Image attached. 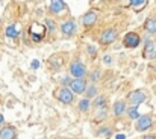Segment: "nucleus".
<instances>
[{"instance_id":"nucleus-32","label":"nucleus","mask_w":156,"mask_h":139,"mask_svg":"<svg viewBox=\"0 0 156 139\" xmlns=\"http://www.w3.org/2000/svg\"><path fill=\"white\" fill-rule=\"evenodd\" d=\"M5 123V118H3V115H0V126Z\"/></svg>"},{"instance_id":"nucleus-3","label":"nucleus","mask_w":156,"mask_h":139,"mask_svg":"<svg viewBox=\"0 0 156 139\" xmlns=\"http://www.w3.org/2000/svg\"><path fill=\"white\" fill-rule=\"evenodd\" d=\"M70 73H71V76H74V79H83L87 74V68L80 61H74L70 65Z\"/></svg>"},{"instance_id":"nucleus-7","label":"nucleus","mask_w":156,"mask_h":139,"mask_svg":"<svg viewBox=\"0 0 156 139\" xmlns=\"http://www.w3.org/2000/svg\"><path fill=\"white\" fill-rule=\"evenodd\" d=\"M140 43H141V38L135 32H129L124 36V46L129 47V48H136V47L140 46Z\"/></svg>"},{"instance_id":"nucleus-27","label":"nucleus","mask_w":156,"mask_h":139,"mask_svg":"<svg viewBox=\"0 0 156 139\" xmlns=\"http://www.w3.org/2000/svg\"><path fill=\"white\" fill-rule=\"evenodd\" d=\"M103 62L106 64V65H111V64H112V57L106 54V56H103Z\"/></svg>"},{"instance_id":"nucleus-11","label":"nucleus","mask_w":156,"mask_h":139,"mask_svg":"<svg viewBox=\"0 0 156 139\" xmlns=\"http://www.w3.org/2000/svg\"><path fill=\"white\" fill-rule=\"evenodd\" d=\"M52 14H59L61 11L65 9V2L64 0H50V6H49Z\"/></svg>"},{"instance_id":"nucleus-4","label":"nucleus","mask_w":156,"mask_h":139,"mask_svg":"<svg viewBox=\"0 0 156 139\" xmlns=\"http://www.w3.org/2000/svg\"><path fill=\"white\" fill-rule=\"evenodd\" d=\"M56 97H58V100L61 101V103H64V104H71L73 101H74V94L71 92L68 88H61L58 94H56Z\"/></svg>"},{"instance_id":"nucleus-13","label":"nucleus","mask_w":156,"mask_h":139,"mask_svg":"<svg viewBox=\"0 0 156 139\" xmlns=\"http://www.w3.org/2000/svg\"><path fill=\"white\" fill-rule=\"evenodd\" d=\"M144 56L149 57V59H153L156 57V46L153 41H146V48H144Z\"/></svg>"},{"instance_id":"nucleus-1","label":"nucleus","mask_w":156,"mask_h":139,"mask_svg":"<svg viewBox=\"0 0 156 139\" xmlns=\"http://www.w3.org/2000/svg\"><path fill=\"white\" fill-rule=\"evenodd\" d=\"M46 26H41V24H38V23H32L30 24V27H29V33H30V38L35 41V43H40L43 38H44V35H46Z\"/></svg>"},{"instance_id":"nucleus-18","label":"nucleus","mask_w":156,"mask_h":139,"mask_svg":"<svg viewBox=\"0 0 156 139\" xmlns=\"http://www.w3.org/2000/svg\"><path fill=\"white\" fill-rule=\"evenodd\" d=\"M85 94H87V98H93V97H96V95H97V88H96L94 85H91V86H87Z\"/></svg>"},{"instance_id":"nucleus-29","label":"nucleus","mask_w":156,"mask_h":139,"mask_svg":"<svg viewBox=\"0 0 156 139\" xmlns=\"http://www.w3.org/2000/svg\"><path fill=\"white\" fill-rule=\"evenodd\" d=\"M38 67H40V62H38V61H34V62H32V68H35V70H37Z\"/></svg>"},{"instance_id":"nucleus-19","label":"nucleus","mask_w":156,"mask_h":139,"mask_svg":"<svg viewBox=\"0 0 156 139\" xmlns=\"http://www.w3.org/2000/svg\"><path fill=\"white\" fill-rule=\"evenodd\" d=\"M90 100L88 98H83V100H80L79 101V110H82V112H87L88 109H90Z\"/></svg>"},{"instance_id":"nucleus-12","label":"nucleus","mask_w":156,"mask_h":139,"mask_svg":"<svg viewBox=\"0 0 156 139\" xmlns=\"http://www.w3.org/2000/svg\"><path fill=\"white\" fill-rule=\"evenodd\" d=\"M96 20H97V14H96L94 11H90V12H87V14L82 17V23H83L85 27L93 26V24L96 23Z\"/></svg>"},{"instance_id":"nucleus-22","label":"nucleus","mask_w":156,"mask_h":139,"mask_svg":"<svg viewBox=\"0 0 156 139\" xmlns=\"http://www.w3.org/2000/svg\"><path fill=\"white\" fill-rule=\"evenodd\" d=\"M103 104H106V98H105V97H97L96 106H97V107H103Z\"/></svg>"},{"instance_id":"nucleus-5","label":"nucleus","mask_w":156,"mask_h":139,"mask_svg":"<svg viewBox=\"0 0 156 139\" xmlns=\"http://www.w3.org/2000/svg\"><path fill=\"white\" fill-rule=\"evenodd\" d=\"M68 89L73 94H83L85 89H87V82L83 79H73L70 82V86Z\"/></svg>"},{"instance_id":"nucleus-20","label":"nucleus","mask_w":156,"mask_h":139,"mask_svg":"<svg viewBox=\"0 0 156 139\" xmlns=\"http://www.w3.org/2000/svg\"><path fill=\"white\" fill-rule=\"evenodd\" d=\"M97 135H99V136H106V138H108V136L112 135V132H111L109 127H100L99 132H97Z\"/></svg>"},{"instance_id":"nucleus-28","label":"nucleus","mask_w":156,"mask_h":139,"mask_svg":"<svg viewBox=\"0 0 156 139\" xmlns=\"http://www.w3.org/2000/svg\"><path fill=\"white\" fill-rule=\"evenodd\" d=\"M70 82H71L70 77H64V79H62V85H64V88H65V85H70Z\"/></svg>"},{"instance_id":"nucleus-24","label":"nucleus","mask_w":156,"mask_h":139,"mask_svg":"<svg viewBox=\"0 0 156 139\" xmlns=\"http://www.w3.org/2000/svg\"><path fill=\"white\" fill-rule=\"evenodd\" d=\"M99 79H100V71H99V70H96V71L91 74V80H94V82H96V80H99Z\"/></svg>"},{"instance_id":"nucleus-26","label":"nucleus","mask_w":156,"mask_h":139,"mask_svg":"<svg viewBox=\"0 0 156 139\" xmlns=\"http://www.w3.org/2000/svg\"><path fill=\"white\" fill-rule=\"evenodd\" d=\"M88 53H90L91 56H96V53H97L96 47H94V46H88Z\"/></svg>"},{"instance_id":"nucleus-8","label":"nucleus","mask_w":156,"mask_h":139,"mask_svg":"<svg viewBox=\"0 0 156 139\" xmlns=\"http://www.w3.org/2000/svg\"><path fill=\"white\" fill-rule=\"evenodd\" d=\"M17 138V129L12 126H5L0 129V139H15Z\"/></svg>"},{"instance_id":"nucleus-30","label":"nucleus","mask_w":156,"mask_h":139,"mask_svg":"<svg viewBox=\"0 0 156 139\" xmlns=\"http://www.w3.org/2000/svg\"><path fill=\"white\" fill-rule=\"evenodd\" d=\"M143 139H156V136H152V135H147V136H144Z\"/></svg>"},{"instance_id":"nucleus-15","label":"nucleus","mask_w":156,"mask_h":139,"mask_svg":"<svg viewBox=\"0 0 156 139\" xmlns=\"http://www.w3.org/2000/svg\"><path fill=\"white\" fill-rule=\"evenodd\" d=\"M18 35H20V29H18L17 24H11V26L6 27V36L8 38H17Z\"/></svg>"},{"instance_id":"nucleus-10","label":"nucleus","mask_w":156,"mask_h":139,"mask_svg":"<svg viewBox=\"0 0 156 139\" xmlns=\"http://www.w3.org/2000/svg\"><path fill=\"white\" fill-rule=\"evenodd\" d=\"M61 32L65 35V36H71V35H74V32H76V23L74 21H64L62 24H61Z\"/></svg>"},{"instance_id":"nucleus-2","label":"nucleus","mask_w":156,"mask_h":139,"mask_svg":"<svg viewBox=\"0 0 156 139\" xmlns=\"http://www.w3.org/2000/svg\"><path fill=\"white\" fill-rule=\"evenodd\" d=\"M153 126V118L152 115H140V118L135 123V129L138 132H146Z\"/></svg>"},{"instance_id":"nucleus-33","label":"nucleus","mask_w":156,"mask_h":139,"mask_svg":"<svg viewBox=\"0 0 156 139\" xmlns=\"http://www.w3.org/2000/svg\"><path fill=\"white\" fill-rule=\"evenodd\" d=\"M153 68H155V71H156V64H155V67H153Z\"/></svg>"},{"instance_id":"nucleus-17","label":"nucleus","mask_w":156,"mask_h":139,"mask_svg":"<svg viewBox=\"0 0 156 139\" xmlns=\"http://www.w3.org/2000/svg\"><path fill=\"white\" fill-rule=\"evenodd\" d=\"M126 112H127L129 118H132V120H138L140 118V112H138L136 107H129V109H126Z\"/></svg>"},{"instance_id":"nucleus-6","label":"nucleus","mask_w":156,"mask_h":139,"mask_svg":"<svg viewBox=\"0 0 156 139\" xmlns=\"http://www.w3.org/2000/svg\"><path fill=\"white\" fill-rule=\"evenodd\" d=\"M146 100V94L143 92L141 89H135L129 94V103L132 104V107H136L138 104H141Z\"/></svg>"},{"instance_id":"nucleus-21","label":"nucleus","mask_w":156,"mask_h":139,"mask_svg":"<svg viewBox=\"0 0 156 139\" xmlns=\"http://www.w3.org/2000/svg\"><path fill=\"white\" fill-rule=\"evenodd\" d=\"M147 0H130V5L135 6V8H140V6H144Z\"/></svg>"},{"instance_id":"nucleus-14","label":"nucleus","mask_w":156,"mask_h":139,"mask_svg":"<svg viewBox=\"0 0 156 139\" xmlns=\"http://www.w3.org/2000/svg\"><path fill=\"white\" fill-rule=\"evenodd\" d=\"M124 112H126V103L124 101H115L114 103V115L121 116Z\"/></svg>"},{"instance_id":"nucleus-9","label":"nucleus","mask_w":156,"mask_h":139,"mask_svg":"<svg viewBox=\"0 0 156 139\" xmlns=\"http://www.w3.org/2000/svg\"><path fill=\"white\" fill-rule=\"evenodd\" d=\"M117 40V32L114 30V29H108V30H105L103 33H102V36H100V43L102 44H111V43H114Z\"/></svg>"},{"instance_id":"nucleus-25","label":"nucleus","mask_w":156,"mask_h":139,"mask_svg":"<svg viewBox=\"0 0 156 139\" xmlns=\"http://www.w3.org/2000/svg\"><path fill=\"white\" fill-rule=\"evenodd\" d=\"M97 116H99V118H103V116H106V107H99Z\"/></svg>"},{"instance_id":"nucleus-16","label":"nucleus","mask_w":156,"mask_h":139,"mask_svg":"<svg viewBox=\"0 0 156 139\" xmlns=\"http://www.w3.org/2000/svg\"><path fill=\"white\" fill-rule=\"evenodd\" d=\"M146 30L149 33H156V20H147L146 21Z\"/></svg>"},{"instance_id":"nucleus-31","label":"nucleus","mask_w":156,"mask_h":139,"mask_svg":"<svg viewBox=\"0 0 156 139\" xmlns=\"http://www.w3.org/2000/svg\"><path fill=\"white\" fill-rule=\"evenodd\" d=\"M115 139H126V136H124V135H117Z\"/></svg>"},{"instance_id":"nucleus-23","label":"nucleus","mask_w":156,"mask_h":139,"mask_svg":"<svg viewBox=\"0 0 156 139\" xmlns=\"http://www.w3.org/2000/svg\"><path fill=\"white\" fill-rule=\"evenodd\" d=\"M44 24L47 26L46 29H49V30H53V29H55V23H53V20H50V18L44 20Z\"/></svg>"}]
</instances>
